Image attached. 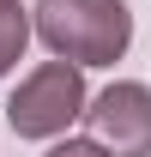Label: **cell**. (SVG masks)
Here are the masks:
<instances>
[{
    "label": "cell",
    "instance_id": "1",
    "mask_svg": "<svg viewBox=\"0 0 151 157\" xmlns=\"http://www.w3.org/2000/svg\"><path fill=\"white\" fill-rule=\"evenodd\" d=\"M30 36L67 67H115L133 48V12L127 0H37Z\"/></svg>",
    "mask_w": 151,
    "mask_h": 157
},
{
    "label": "cell",
    "instance_id": "2",
    "mask_svg": "<svg viewBox=\"0 0 151 157\" xmlns=\"http://www.w3.org/2000/svg\"><path fill=\"white\" fill-rule=\"evenodd\" d=\"M85 73L67 67V60H42L37 73L18 78V91L6 97V127L18 139H60L85 115Z\"/></svg>",
    "mask_w": 151,
    "mask_h": 157
},
{
    "label": "cell",
    "instance_id": "3",
    "mask_svg": "<svg viewBox=\"0 0 151 157\" xmlns=\"http://www.w3.org/2000/svg\"><path fill=\"white\" fill-rule=\"evenodd\" d=\"M85 121L109 157H151V85L115 78L109 91L85 97Z\"/></svg>",
    "mask_w": 151,
    "mask_h": 157
},
{
    "label": "cell",
    "instance_id": "4",
    "mask_svg": "<svg viewBox=\"0 0 151 157\" xmlns=\"http://www.w3.org/2000/svg\"><path fill=\"white\" fill-rule=\"evenodd\" d=\"M24 48H30V12L12 6V12H0V78L24 60Z\"/></svg>",
    "mask_w": 151,
    "mask_h": 157
},
{
    "label": "cell",
    "instance_id": "5",
    "mask_svg": "<svg viewBox=\"0 0 151 157\" xmlns=\"http://www.w3.org/2000/svg\"><path fill=\"white\" fill-rule=\"evenodd\" d=\"M42 157H109V151H103L97 139H55Z\"/></svg>",
    "mask_w": 151,
    "mask_h": 157
},
{
    "label": "cell",
    "instance_id": "6",
    "mask_svg": "<svg viewBox=\"0 0 151 157\" xmlns=\"http://www.w3.org/2000/svg\"><path fill=\"white\" fill-rule=\"evenodd\" d=\"M12 6H18V0H0V12H12Z\"/></svg>",
    "mask_w": 151,
    "mask_h": 157
}]
</instances>
